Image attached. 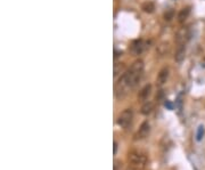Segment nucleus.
<instances>
[{"instance_id": "f257e3e1", "label": "nucleus", "mask_w": 205, "mask_h": 170, "mask_svg": "<svg viewBox=\"0 0 205 170\" xmlns=\"http://www.w3.org/2000/svg\"><path fill=\"white\" fill-rule=\"evenodd\" d=\"M142 71H144V62L141 60H134L131 65L130 70L125 72V76H127L130 88H134L137 86V83L139 82V80L141 78Z\"/></svg>"}, {"instance_id": "f03ea898", "label": "nucleus", "mask_w": 205, "mask_h": 170, "mask_svg": "<svg viewBox=\"0 0 205 170\" xmlns=\"http://www.w3.org/2000/svg\"><path fill=\"white\" fill-rule=\"evenodd\" d=\"M128 161L131 164V167L136 170H141L147 163V156L140 152L132 151L128 154Z\"/></svg>"}, {"instance_id": "7ed1b4c3", "label": "nucleus", "mask_w": 205, "mask_h": 170, "mask_svg": "<svg viewBox=\"0 0 205 170\" xmlns=\"http://www.w3.org/2000/svg\"><path fill=\"white\" fill-rule=\"evenodd\" d=\"M129 89H131L130 86H129V82H128L127 76L125 73H123L122 76L120 77L117 82L115 85V96L116 98H123L125 95L128 94Z\"/></svg>"}, {"instance_id": "20e7f679", "label": "nucleus", "mask_w": 205, "mask_h": 170, "mask_svg": "<svg viewBox=\"0 0 205 170\" xmlns=\"http://www.w3.org/2000/svg\"><path fill=\"white\" fill-rule=\"evenodd\" d=\"M132 118H133V112H132V110H131V109H125L122 113L120 114L119 118H117V125H119L121 128H128V127L131 125Z\"/></svg>"}, {"instance_id": "39448f33", "label": "nucleus", "mask_w": 205, "mask_h": 170, "mask_svg": "<svg viewBox=\"0 0 205 170\" xmlns=\"http://www.w3.org/2000/svg\"><path fill=\"white\" fill-rule=\"evenodd\" d=\"M149 131H150V125H149L148 121H144L141 123V126L139 127L137 134L134 135V139H144L149 135Z\"/></svg>"}, {"instance_id": "423d86ee", "label": "nucleus", "mask_w": 205, "mask_h": 170, "mask_svg": "<svg viewBox=\"0 0 205 170\" xmlns=\"http://www.w3.org/2000/svg\"><path fill=\"white\" fill-rule=\"evenodd\" d=\"M145 47H146L145 41H144L142 39H138V40H134V41L132 42L130 50L133 55H140V54L145 50Z\"/></svg>"}, {"instance_id": "0eeeda50", "label": "nucleus", "mask_w": 205, "mask_h": 170, "mask_svg": "<svg viewBox=\"0 0 205 170\" xmlns=\"http://www.w3.org/2000/svg\"><path fill=\"white\" fill-rule=\"evenodd\" d=\"M187 39H188V31H187V29L183 27V29H181V30H179L177 32L174 40L178 45L181 46V45H185V42H186Z\"/></svg>"}, {"instance_id": "6e6552de", "label": "nucleus", "mask_w": 205, "mask_h": 170, "mask_svg": "<svg viewBox=\"0 0 205 170\" xmlns=\"http://www.w3.org/2000/svg\"><path fill=\"white\" fill-rule=\"evenodd\" d=\"M150 93H152V85H149L148 83V85L144 86V87L141 88V90L139 91L138 99L140 101V102H144V101H146V99L149 97Z\"/></svg>"}, {"instance_id": "1a4fd4ad", "label": "nucleus", "mask_w": 205, "mask_h": 170, "mask_svg": "<svg viewBox=\"0 0 205 170\" xmlns=\"http://www.w3.org/2000/svg\"><path fill=\"white\" fill-rule=\"evenodd\" d=\"M185 56H186V47L185 45L178 46V49L174 54V60L177 63H181L183 60H185Z\"/></svg>"}, {"instance_id": "9d476101", "label": "nucleus", "mask_w": 205, "mask_h": 170, "mask_svg": "<svg viewBox=\"0 0 205 170\" xmlns=\"http://www.w3.org/2000/svg\"><path fill=\"white\" fill-rule=\"evenodd\" d=\"M168 78H169V68H163L158 72V74H157V83L158 85H163L164 82H166Z\"/></svg>"}, {"instance_id": "9b49d317", "label": "nucleus", "mask_w": 205, "mask_h": 170, "mask_svg": "<svg viewBox=\"0 0 205 170\" xmlns=\"http://www.w3.org/2000/svg\"><path fill=\"white\" fill-rule=\"evenodd\" d=\"M189 14H190V7L182 8V9L179 11V14H178V21H179V23L185 22V21L188 19Z\"/></svg>"}, {"instance_id": "f8f14e48", "label": "nucleus", "mask_w": 205, "mask_h": 170, "mask_svg": "<svg viewBox=\"0 0 205 170\" xmlns=\"http://www.w3.org/2000/svg\"><path fill=\"white\" fill-rule=\"evenodd\" d=\"M153 109H154V103L153 102H146L145 104L141 106V110H140V112H141V114H144V115H148L149 113H152Z\"/></svg>"}, {"instance_id": "ddd939ff", "label": "nucleus", "mask_w": 205, "mask_h": 170, "mask_svg": "<svg viewBox=\"0 0 205 170\" xmlns=\"http://www.w3.org/2000/svg\"><path fill=\"white\" fill-rule=\"evenodd\" d=\"M141 9L145 11V13L150 14V13H153V11L155 10V4H154L153 1H146V2L142 4Z\"/></svg>"}, {"instance_id": "4468645a", "label": "nucleus", "mask_w": 205, "mask_h": 170, "mask_svg": "<svg viewBox=\"0 0 205 170\" xmlns=\"http://www.w3.org/2000/svg\"><path fill=\"white\" fill-rule=\"evenodd\" d=\"M169 49H170V47H169L168 42H162V44L157 47V52H158V54H160L161 56L166 55V54L169 53Z\"/></svg>"}, {"instance_id": "2eb2a0df", "label": "nucleus", "mask_w": 205, "mask_h": 170, "mask_svg": "<svg viewBox=\"0 0 205 170\" xmlns=\"http://www.w3.org/2000/svg\"><path fill=\"white\" fill-rule=\"evenodd\" d=\"M173 17H174V10H173L172 8L168 9V10L164 13V19H165V21H168L169 22V21H171Z\"/></svg>"}, {"instance_id": "dca6fc26", "label": "nucleus", "mask_w": 205, "mask_h": 170, "mask_svg": "<svg viewBox=\"0 0 205 170\" xmlns=\"http://www.w3.org/2000/svg\"><path fill=\"white\" fill-rule=\"evenodd\" d=\"M123 68H124V65L123 64H115L114 65V77H116L119 73L123 71Z\"/></svg>"}, {"instance_id": "f3484780", "label": "nucleus", "mask_w": 205, "mask_h": 170, "mask_svg": "<svg viewBox=\"0 0 205 170\" xmlns=\"http://www.w3.org/2000/svg\"><path fill=\"white\" fill-rule=\"evenodd\" d=\"M203 135H204V127H203V126H199L197 130V136H196L197 137V140H201Z\"/></svg>"}, {"instance_id": "a211bd4d", "label": "nucleus", "mask_w": 205, "mask_h": 170, "mask_svg": "<svg viewBox=\"0 0 205 170\" xmlns=\"http://www.w3.org/2000/svg\"><path fill=\"white\" fill-rule=\"evenodd\" d=\"M116 152H117V143H116L115 140H114V143H113V154L115 155Z\"/></svg>"}, {"instance_id": "6ab92c4d", "label": "nucleus", "mask_w": 205, "mask_h": 170, "mask_svg": "<svg viewBox=\"0 0 205 170\" xmlns=\"http://www.w3.org/2000/svg\"><path fill=\"white\" fill-rule=\"evenodd\" d=\"M121 164H122V163L120 162V161H115V162H114V170L119 169V167H121Z\"/></svg>"}]
</instances>
